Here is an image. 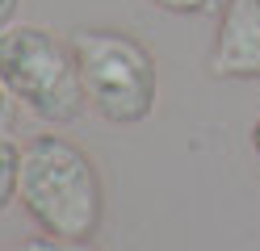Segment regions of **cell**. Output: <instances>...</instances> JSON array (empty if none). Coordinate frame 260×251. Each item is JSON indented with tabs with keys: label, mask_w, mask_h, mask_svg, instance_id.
<instances>
[{
	"label": "cell",
	"mask_w": 260,
	"mask_h": 251,
	"mask_svg": "<svg viewBox=\"0 0 260 251\" xmlns=\"http://www.w3.org/2000/svg\"><path fill=\"white\" fill-rule=\"evenodd\" d=\"M17 167H21V151L9 138H0V209L17 197Z\"/></svg>",
	"instance_id": "5"
},
{
	"label": "cell",
	"mask_w": 260,
	"mask_h": 251,
	"mask_svg": "<svg viewBox=\"0 0 260 251\" xmlns=\"http://www.w3.org/2000/svg\"><path fill=\"white\" fill-rule=\"evenodd\" d=\"M17 197L25 213L59 239H92L101 230L105 189L88 151L59 134H38L21 147Z\"/></svg>",
	"instance_id": "1"
},
{
	"label": "cell",
	"mask_w": 260,
	"mask_h": 251,
	"mask_svg": "<svg viewBox=\"0 0 260 251\" xmlns=\"http://www.w3.org/2000/svg\"><path fill=\"white\" fill-rule=\"evenodd\" d=\"M206 71L214 80H260V0H226Z\"/></svg>",
	"instance_id": "4"
},
{
	"label": "cell",
	"mask_w": 260,
	"mask_h": 251,
	"mask_svg": "<svg viewBox=\"0 0 260 251\" xmlns=\"http://www.w3.org/2000/svg\"><path fill=\"white\" fill-rule=\"evenodd\" d=\"M17 5H21V0H0V29H9V25H13V17H17Z\"/></svg>",
	"instance_id": "8"
},
{
	"label": "cell",
	"mask_w": 260,
	"mask_h": 251,
	"mask_svg": "<svg viewBox=\"0 0 260 251\" xmlns=\"http://www.w3.org/2000/svg\"><path fill=\"white\" fill-rule=\"evenodd\" d=\"M0 84L34 117L55 126L76 122L88 105L72 42L55 38L42 25L0 29Z\"/></svg>",
	"instance_id": "3"
},
{
	"label": "cell",
	"mask_w": 260,
	"mask_h": 251,
	"mask_svg": "<svg viewBox=\"0 0 260 251\" xmlns=\"http://www.w3.org/2000/svg\"><path fill=\"white\" fill-rule=\"evenodd\" d=\"M151 5L164 13H176V17H202V13H214L218 0H151Z\"/></svg>",
	"instance_id": "7"
},
{
	"label": "cell",
	"mask_w": 260,
	"mask_h": 251,
	"mask_svg": "<svg viewBox=\"0 0 260 251\" xmlns=\"http://www.w3.org/2000/svg\"><path fill=\"white\" fill-rule=\"evenodd\" d=\"M5 96H9V88H5V84H0V126L9 122V100H5Z\"/></svg>",
	"instance_id": "9"
},
{
	"label": "cell",
	"mask_w": 260,
	"mask_h": 251,
	"mask_svg": "<svg viewBox=\"0 0 260 251\" xmlns=\"http://www.w3.org/2000/svg\"><path fill=\"white\" fill-rule=\"evenodd\" d=\"M68 42L88 105L113 126L147 122L159 96L151 50L122 29H76Z\"/></svg>",
	"instance_id": "2"
},
{
	"label": "cell",
	"mask_w": 260,
	"mask_h": 251,
	"mask_svg": "<svg viewBox=\"0 0 260 251\" xmlns=\"http://www.w3.org/2000/svg\"><path fill=\"white\" fill-rule=\"evenodd\" d=\"M252 147H256V155H260V122L252 126Z\"/></svg>",
	"instance_id": "10"
},
{
	"label": "cell",
	"mask_w": 260,
	"mask_h": 251,
	"mask_svg": "<svg viewBox=\"0 0 260 251\" xmlns=\"http://www.w3.org/2000/svg\"><path fill=\"white\" fill-rule=\"evenodd\" d=\"M17 251H96L92 239H59V234H46V239H29Z\"/></svg>",
	"instance_id": "6"
}]
</instances>
